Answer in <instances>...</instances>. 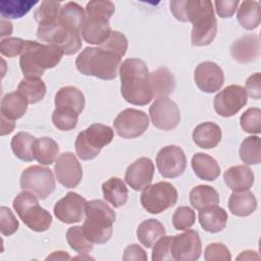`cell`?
Returning <instances> with one entry per match:
<instances>
[{"mask_svg":"<svg viewBox=\"0 0 261 261\" xmlns=\"http://www.w3.org/2000/svg\"><path fill=\"white\" fill-rule=\"evenodd\" d=\"M164 234L165 228L163 224L154 218L142 221L137 229L138 240L147 248H152L153 245Z\"/></svg>","mask_w":261,"mask_h":261,"instance_id":"1f68e13d","label":"cell"},{"mask_svg":"<svg viewBox=\"0 0 261 261\" xmlns=\"http://www.w3.org/2000/svg\"><path fill=\"white\" fill-rule=\"evenodd\" d=\"M248 102L246 89L240 85H229L221 90L213 101L214 110L222 117L237 114Z\"/></svg>","mask_w":261,"mask_h":261,"instance_id":"5bb4252c","label":"cell"},{"mask_svg":"<svg viewBox=\"0 0 261 261\" xmlns=\"http://www.w3.org/2000/svg\"><path fill=\"white\" fill-rule=\"evenodd\" d=\"M177 191L167 181H159L147 187L141 195L143 208L151 214H159L174 206L177 201Z\"/></svg>","mask_w":261,"mask_h":261,"instance_id":"9c48e42d","label":"cell"},{"mask_svg":"<svg viewBox=\"0 0 261 261\" xmlns=\"http://www.w3.org/2000/svg\"><path fill=\"white\" fill-rule=\"evenodd\" d=\"M37 3V0H2L0 2V14L3 18H20Z\"/></svg>","mask_w":261,"mask_h":261,"instance_id":"74e56055","label":"cell"},{"mask_svg":"<svg viewBox=\"0 0 261 261\" xmlns=\"http://www.w3.org/2000/svg\"><path fill=\"white\" fill-rule=\"evenodd\" d=\"M194 143L202 149L215 148L221 141L222 133L218 124L206 121L198 124L193 130Z\"/></svg>","mask_w":261,"mask_h":261,"instance_id":"603a6c76","label":"cell"},{"mask_svg":"<svg viewBox=\"0 0 261 261\" xmlns=\"http://www.w3.org/2000/svg\"><path fill=\"white\" fill-rule=\"evenodd\" d=\"M61 10V3L58 1L44 0L34 12V17L39 25L51 24L58 21Z\"/></svg>","mask_w":261,"mask_h":261,"instance_id":"ab89813d","label":"cell"},{"mask_svg":"<svg viewBox=\"0 0 261 261\" xmlns=\"http://www.w3.org/2000/svg\"><path fill=\"white\" fill-rule=\"evenodd\" d=\"M54 171L59 184L66 189L76 188L83 177L82 165L72 152H64L59 155Z\"/></svg>","mask_w":261,"mask_h":261,"instance_id":"e0dca14e","label":"cell"},{"mask_svg":"<svg viewBox=\"0 0 261 261\" xmlns=\"http://www.w3.org/2000/svg\"><path fill=\"white\" fill-rule=\"evenodd\" d=\"M192 24L191 43L193 46H207L213 42L217 33V20L211 1L207 2L204 9L194 18Z\"/></svg>","mask_w":261,"mask_h":261,"instance_id":"4fadbf2b","label":"cell"},{"mask_svg":"<svg viewBox=\"0 0 261 261\" xmlns=\"http://www.w3.org/2000/svg\"><path fill=\"white\" fill-rule=\"evenodd\" d=\"M12 33V23L5 19L1 20V37L3 38L5 35H10Z\"/></svg>","mask_w":261,"mask_h":261,"instance_id":"6f0895ef","label":"cell"},{"mask_svg":"<svg viewBox=\"0 0 261 261\" xmlns=\"http://www.w3.org/2000/svg\"><path fill=\"white\" fill-rule=\"evenodd\" d=\"M196 220L194 210L188 206L178 207L172 215V224L177 230H186L193 226Z\"/></svg>","mask_w":261,"mask_h":261,"instance_id":"f6af8a7d","label":"cell"},{"mask_svg":"<svg viewBox=\"0 0 261 261\" xmlns=\"http://www.w3.org/2000/svg\"><path fill=\"white\" fill-rule=\"evenodd\" d=\"M151 88L154 97H167L175 88V80L173 74L166 68L160 67L149 74Z\"/></svg>","mask_w":261,"mask_h":261,"instance_id":"f546056e","label":"cell"},{"mask_svg":"<svg viewBox=\"0 0 261 261\" xmlns=\"http://www.w3.org/2000/svg\"><path fill=\"white\" fill-rule=\"evenodd\" d=\"M231 57L239 63H250L260 55V39L256 34H247L230 47Z\"/></svg>","mask_w":261,"mask_h":261,"instance_id":"44dd1931","label":"cell"},{"mask_svg":"<svg viewBox=\"0 0 261 261\" xmlns=\"http://www.w3.org/2000/svg\"><path fill=\"white\" fill-rule=\"evenodd\" d=\"M14 121L5 118L4 116H1V136H5L8 135L10 133H12V130L14 129Z\"/></svg>","mask_w":261,"mask_h":261,"instance_id":"db71d44e","label":"cell"},{"mask_svg":"<svg viewBox=\"0 0 261 261\" xmlns=\"http://www.w3.org/2000/svg\"><path fill=\"white\" fill-rule=\"evenodd\" d=\"M127 46L128 42L126 37L118 31H112L109 37L101 45H99L100 48L111 51L120 57L124 56L126 53Z\"/></svg>","mask_w":261,"mask_h":261,"instance_id":"ee69618b","label":"cell"},{"mask_svg":"<svg viewBox=\"0 0 261 261\" xmlns=\"http://www.w3.org/2000/svg\"><path fill=\"white\" fill-rule=\"evenodd\" d=\"M56 184L51 169L40 165L25 168L20 175V188L44 200L55 190Z\"/></svg>","mask_w":261,"mask_h":261,"instance_id":"30bf717a","label":"cell"},{"mask_svg":"<svg viewBox=\"0 0 261 261\" xmlns=\"http://www.w3.org/2000/svg\"><path fill=\"white\" fill-rule=\"evenodd\" d=\"M156 165L163 177L174 178L184 173L187 166V158L181 148L173 145L166 146L158 152Z\"/></svg>","mask_w":261,"mask_h":261,"instance_id":"2e32d148","label":"cell"},{"mask_svg":"<svg viewBox=\"0 0 261 261\" xmlns=\"http://www.w3.org/2000/svg\"><path fill=\"white\" fill-rule=\"evenodd\" d=\"M122 259L127 261V260H142V261H147L148 257L145 252V250L140 247L137 244H132L127 246L123 252Z\"/></svg>","mask_w":261,"mask_h":261,"instance_id":"f5cc1de1","label":"cell"},{"mask_svg":"<svg viewBox=\"0 0 261 261\" xmlns=\"http://www.w3.org/2000/svg\"><path fill=\"white\" fill-rule=\"evenodd\" d=\"M191 164L195 174L203 180L213 181L220 174V167L217 161L208 154L196 153L192 158Z\"/></svg>","mask_w":261,"mask_h":261,"instance_id":"4316f807","label":"cell"},{"mask_svg":"<svg viewBox=\"0 0 261 261\" xmlns=\"http://www.w3.org/2000/svg\"><path fill=\"white\" fill-rule=\"evenodd\" d=\"M37 38L46 44L57 46L65 55L74 54L82 47L80 33L63 28L58 21L51 24L39 25Z\"/></svg>","mask_w":261,"mask_h":261,"instance_id":"ba28073f","label":"cell"},{"mask_svg":"<svg viewBox=\"0 0 261 261\" xmlns=\"http://www.w3.org/2000/svg\"><path fill=\"white\" fill-rule=\"evenodd\" d=\"M115 6L111 1L94 0L86 5V13L81 34L83 39L93 45H101L111 34L109 19Z\"/></svg>","mask_w":261,"mask_h":261,"instance_id":"277c9868","label":"cell"},{"mask_svg":"<svg viewBox=\"0 0 261 261\" xmlns=\"http://www.w3.org/2000/svg\"><path fill=\"white\" fill-rule=\"evenodd\" d=\"M25 45V40L20 38L2 39L0 43V52L7 57H16L22 53Z\"/></svg>","mask_w":261,"mask_h":261,"instance_id":"c3c4849f","label":"cell"},{"mask_svg":"<svg viewBox=\"0 0 261 261\" xmlns=\"http://www.w3.org/2000/svg\"><path fill=\"white\" fill-rule=\"evenodd\" d=\"M194 80L197 87L205 93L217 92L224 83V74L219 65L212 61L199 63L194 71Z\"/></svg>","mask_w":261,"mask_h":261,"instance_id":"d6986e66","label":"cell"},{"mask_svg":"<svg viewBox=\"0 0 261 261\" xmlns=\"http://www.w3.org/2000/svg\"><path fill=\"white\" fill-rule=\"evenodd\" d=\"M86 220L83 230L87 239L93 244H105L113 232L116 215L114 210L102 200H91L85 207Z\"/></svg>","mask_w":261,"mask_h":261,"instance_id":"5b68a950","label":"cell"},{"mask_svg":"<svg viewBox=\"0 0 261 261\" xmlns=\"http://www.w3.org/2000/svg\"><path fill=\"white\" fill-rule=\"evenodd\" d=\"M28 104L29 102L27 99L18 91L7 93L1 99V116L14 121L24 115L28 109Z\"/></svg>","mask_w":261,"mask_h":261,"instance_id":"484cf974","label":"cell"},{"mask_svg":"<svg viewBox=\"0 0 261 261\" xmlns=\"http://www.w3.org/2000/svg\"><path fill=\"white\" fill-rule=\"evenodd\" d=\"M154 170L153 161L148 157H141L126 168L124 179L133 190L142 191L151 185Z\"/></svg>","mask_w":261,"mask_h":261,"instance_id":"ffe728a7","label":"cell"},{"mask_svg":"<svg viewBox=\"0 0 261 261\" xmlns=\"http://www.w3.org/2000/svg\"><path fill=\"white\" fill-rule=\"evenodd\" d=\"M202 253L199 233L194 229H186L185 232L170 237L171 260L195 261Z\"/></svg>","mask_w":261,"mask_h":261,"instance_id":"7c38bea8","label":"cell"},{"mask_svg":"<svg viewBox=\"0 0 261 261\" xmlns=\"http://www.w3.org/2000/svg\"><path fill=\"white\" fill-rule=\"evenodd\" d=\"M66 240L69 247L80 254H87L93 250L91 243L84 233L83 226H71L66 231Z\"/></svg>","mask_w":261,"mask_h":261,"instance_id":"60d3db41","label":"cell"},{"mask_svg":"<svg viewBox=\"0 0 261 261\" xmlns=\"http://www.w3.org/2000/svg\"><path fill=\"white\" fill-rule=\"evenodd\" d=\"M54 103L55 108L69 109L81 114L85 108V96L76 87L66 86L57 91Z\"/></svg>","mask_w":261,"mask_h":261,"instance_id":"d4e9b609","label":"cell"},{"mask_svg":"<svg viewBox=\"0 0 261 261\" xmlns=\"http://www.w3.org/2000/svg\"><path fill=\"white\" fill-rule=\"evenodd\" d=\"M190 203L193 208L201 210L207 206L217 205L219 203L218 192L207 185H199L190 192Z\"/></svg>","mask_w":261,"mask_h":261,"instance_id":"836d02e7","label":"cell"},{"mask_svg":"<svg viewBox=\"0 0 261 261\" xmlns=\"http://www.w3.org/2000/svg\"><path fill=\"white\" fill-rule=\"evenodd\" d=\"M146 63L138 58L125 59L119 67L120 93L123 99L134 105L144 106L154 98Z\"/></svg>","mask_w":261,"mask_h":261,"instance_id":"6da1fadb","label":"cell"},{"mask_svg":"<svg viewBox=\"0 0 261 261\" xmlns=\"http://www.w3.org/2000/svg\"><path fill=\"white\" fill-rule=\"evenodd\" d=\"M63 54L57 46L25 40L19 58L20 69L24 77L41 79L46 69L53 68L59 63Z\"/></svg>","mask_w":261,"mask_h":261,"instance_id":"7a4b0ae2","label":"cell"},{"mask_svg":"<svg viewBox=\"0 0 261 261\" xmlns=\"http://www.w3.org/2000/svg\"><path fill=\"white\" fill-rule=\"evenodd\" d=\"M114 133L108 125L93 123L81 132L74 142L76 155L82 160H91L99 155L102 148L110 144Z\"/></svg>","mask_w":261,"mask_h":261,"instance_id":"52a82bcc","label":"cell"},{"mask_svg":"<svg viewBox=\"0 0 261 261\" xmlns=\"http://www.w3.org/2000/svg\"><path fill=\"white\" fill-rule=\"evenodd\" d=\"M104 199L114 208L123 206L128 198V190L124 181L119 177H110L102 185Z\"/></svg>","mask_w":261,"mask_h":261,"instance_id":"83f0119b","label":"cell"},{"mask_svg":"<svg viewBox=\"0 0 261 261\" xmlns=\"http://www.w3.org/2000/svg\"><path fill=\"white\" fill-rule=\"evenodd\" d=\"M17 91L30 104L40 102L46 95V85L41 79L24 77L17 86Z\"/></svg>","mask_w":261,"mask_h":261,"instance_id":"8d00e7d4","label":"cell"},{"mask_svg":"<svg viewBox=\"0 0 261 261\" xmlns=\"http://www.w3.org/2000/svg\"><path fill=\"white\" fill-rule=\"evenodd\" d=\"M241 127L249 134L261 133V110L257 107L247 109L240 118Z\"/></svg>","mask_w":261,"mask_h":261,"instance_id":"7bdbcfd3","label":"cell"},{"mask_svg":"<svg viewBox=\"0 0 261 261\" xmlns=\"http://www.w3.org/2000/svg\"><path fill=\"white\" fill-rule=\"evenodd\" d=\"M199 222L208 232H219L223 230L227 222V213L217 205L207 206L199 210Z\"/></svg>","mask_w":261,"mask_h":261,"instance_id":"cb8c5ba5","label":"cell"},{"mask_svg":"<svg viewBox=\"0 0 261 261\" xmlns=\"http://www.w3.org/2000/svg\"><path fill=\"white\" fill-rule=\"evenodd\" d=\"M223 178L232 192L248 191L254 184V173L246 165H236L227 168L224 171Z\"/></svg>","mask_w":261,"mask_h":261,"instance_id":"7402d4cb","label":"cell"},{"mask_svg":"<svg viewBox=\"0 0 261 261\" xmlns=\"http://www.w3.org/2000/svg\"><path fill=\"white\" fill-rule=\"evenodd\" d=\"M18 229V221L11 210L5 206L0 208V230L3 236H11Z\"/></svg>","mask_w":261,"mask_h":261,"instance_id":"bcb514c9","label":"cell"},{"mask_svg":"<svg viewBox=\"0 0 261 261\" xmlns=\"http://www.w3.org/2000/svg\"><path fill=\"white\" fill-rule=\"evenodd\" d=\"M35 141L36 138L33 135L24 132H19L11 139V150L18 159L25 162H31L35 159Z\"/></svg>","mask_w":261,"mask_h":261,"instance_id":"d6a6232c","label":"cell"},{"mask_svg":"<svg viewBox=\"0 0 261 261\" xmlns=\"http://www.w3.org/2000/svg\"><path fill=\"white\" fill-rule=\"evenodd\" d=\"M241 160L249 165L259 164L261 161L260 138L258 136H250L246 138L239 150Z\"/></svg>","mask_w":261,"mask_h":261,"instance_id":"f35d334b","label":"cell"},{"mask_svg":"<svg viewBox=\"0 0 261 261\" xmlns=\"http://www.w3.org/2000/svg\"><path fill=\"white\" fill-rule=\"evenodd\" d=\"M79 120V114L69 109L55 108L52 113V122L54 126L60 130L67 132L73 129Z\"/></svg>","mask_w":261,"mask_h":261,"instance_id":"b9f144b4","label":"cell"},{"mask_svg":"<svg viewBox=\"0 0 261 261\" xmlns=\"http://www.w3.org/2000/svg\"><path fill=\"white\" fill-rule=\"evenodd\" d=\"M260 257L258 256L257 252L252 251V250H247L241 253V255H239L237 257L238 260H254V259H259Z\"/></svg>","mask_w":261,"mask_h":261,"instance_id":"11a10c76","label":"cell"},{"mask_svg":"<svg viewBox=\"0 0 261 261\" xmlns=\"http://www.w3.org/2000/svg\"><path fill=\"white\" fill-rule=\"evenodd\" d=\"M69 260L70 256L63 251H57V252H53L51 255H49L48 257H46V260Z\"/></svg>","mask_w":261,"mask_h":261,"instance_id":"9f6ffc18","label":"cell"},{"mask_svg":"<svg viewBox=\"0 0 261 261\" xmlns=\"http://www.w3.org/2000/svg\"><path fill=\"white\" fill-rule=\"evenodd\" d=\"M38 197L29 192H20L13 200V208L22 222L32 230L42 232L46 231L51 223V214L39 205Z\"/></svg>","mask_w":261,"mask_h":261,"instance_id":"8992f818","label":"cell"},{"mask_svg":"<svg viewBox=\"0 0 261 261\" xmlns=\"http://www.w3.org/2000/svg\"><path fill=\"white\" fill-rule=\"evenodd\" d=\"M59 153L58 144L51 138L43 137L40 139H36L34 146V154L35 159L43 164L50 165L52 164L57 155Z\"/></svg>","mask_w":261,"mask_h":261,"instance_id":"d590c367","label":"cell"},{"mask_svg":"<svg viewBox=\"0 0 261 261\" xmlns=\"http://www.w3.org/2000/svg\"><path fill=\"white\" fill-rule=\"evenodd\" d=\"M116 134L123 139H134L142 136L149 126V118L146 112L126 108L119 112L113 121Z\"/></svg>","mask_w":261,"mask_h":261,"instance_id":"8fae6325","label":"cell"},{"mask_svg":"<svg viewBox=\"0 0 261 261\" xmlns=\"http://www.w3.org/2000/svg\"><path fill=\"white\" fill-rule=\"evenodd\" d=\"M121 57L100 47H86L76 57V69L85 75L101 80H113L117 75Z\"/></svg>","mask_w":261,"mask_h":261,"instance_id":"3957f363","label":"cell"},{"mask_svg":"<svg viewBox=\"0 0 261 261\" xmlns=\"http://www.w3.org/2000/svg\"><path fill=\"white\" fill-rule=\"evenodd\" d=\"M215 9L221 18H229L233 15L239 5V0H220L215 1Z\"/></svg>","mask_w":261,"mask_h":261,"instance_id":"f907efd6","label":"cell"},{"mask_svg":"<svg viewBox=\"0 0 261 261\" xmlns=\"http://www.w3.org/2000/svg\"><path fill=\"white\" fill-rule=\"evenodd\" d=\"M170 237L171 236H163L154 244L155 246L152 251V260L153 261L171 260Z\"/></svg>","mask_w":261,"mask_h":261,"instance_id":"681fc988","label":"cell"},{"mask_svg":"<svg viewBox=\"0 0 261 261\" xmlns=\"http://www.w3.org/2000/svg\"><path fill=\"white\" fill-rule=\"evenodd\" d=\"M246 92L253 99L258 100L261 98V74H260V72H255L247 79Z\"/></svg>","mask_w":261,"mask_h":261,"instance_id":"816d5d0a","label":"cell"},{"mask_svg":"<svg viewBox=\"0 0 261 261\" xmlns=\"http://www.w3.org/2000/svg\"><path fill=\"white\" fill-rule=\"evenodd\" d=\"M150 118L155 127L170 130L180 121V111L175 102L168 97L157 98L149 108Z\"/></svg>","mask_w":261,"mask_h":261,"instance_id":"9a60e30c","label":"cell"},{"mask_svg":"<svg viewBox=\"0 0 261 261\" xmlns=\"http://www.w3.org/2000/svg\"><path fill=\"white\" fill-rule=\"evenodd\" d=\"M257 208V200L252 192H233L228 199L229 211L240 217L251 215Z\"/></svg>","mask_w":261,"mask_h":261,"instance_id":"f1b7e54d","label":"cell"},{"mask_svg":"<svg viewBox=\"0 0 261 261\" xmlns=\"http://www.w3.org/2000/svg\"><path fill=\"white\" fill-rule=\"evenodd\" d=\"M86 199L74 192H68L63 198L56 202L54 215L63 223L71 224L83 219L86 207Z\"/></svg>","mask_w":261,"mask_h":261,"instance_id":"ac0fdd59","label":"cell"},{"mask_svg":"<svg viewBox=\"0 0 261 261\" xmlns=\"http://www.w3.org/2000/svg\"><path fill=\"white\" fill-rule=\"evenodd\" d=\"M204 259L206 261H229L231 255L225 245L221 243H212L205 248Z\"/></svg>","mask_w":261,"mask_h":261,"instance_id":"7dc6e473","label":"cell"},{"mask_svg":"<svg viewBox=\"0 0 261 261\" xmlns=\"http://www.w3.org/2000/svg\"><path fill=\"white\" fill-rule=\"evenodd\" d=\"M84 18V8L76 2H67L61 7L58 22L63 28L81 34Z\"/></svg>","mask_w":261,"mask_h":261,"instance_id":"4dcf8cb0","label":"cell"},{"mask_svg":"<svg viewBox=\"0 0 261 261\" xmlns=\"http://www.w3.org/2000/svg\"><path fill=\"white\" fill-rule=\"evenodd\" d=\"M237 18L240 24L248 30L252 31L259 27L261 15H260V4L257 1H244L242 2Z\"/></svg>","mask_w":261,"mask_h":261,"instance_id":"e575fe53","label":"cell"}]
</instances>
